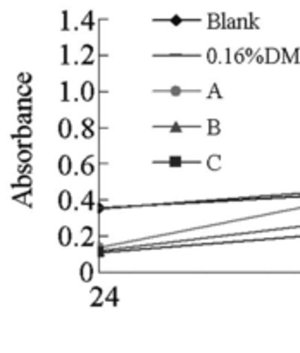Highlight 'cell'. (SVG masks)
<instances>
[{
	"label": "cell",
	"instance_id": "20",
	"mask_svg": "<svg viewBox=\"0 0 300 353\" xmlns=\"http://www.w3.org/2000/svg\"><path fill=\"white\" fill-rule=\"evenodd\" d=\"M161 128H166V130H169L171 133H181L183 130H186V126H178V124H176V126H161Z\"/></svg>",
	"mask_w": 300,
	"mask_h": 353
},
{
	"label": "cell",
	"instance_id": "31",
	"mask_svg": "<svg viewBox=\"0 0 300 353\" xmlns=\"http://www.w3.org/2000/svg\"><path fill=\"white\" fill-rule=\"evenodd\" d=\"M19 123L30 124L31 123V116H30V114H26V116H19Z\"/></svg>",
	"mask_w": 300,
	"mask_h": 353
},
{
	"label": "cell",
	"instance_id": "7",
	"mask_svg": "<svg viewBox=\"0 0 300 353\" xmlns=\"http://www.w3.org/2000/svg\"><path fill=\"white\" fill-rule=\"evenodd\" d=\"M93 157L92 155H88V157L85 159V161H83V164H81V172L85 176H92L93 172H95V165H93Z\"/></svg>",
	"mask_w": 300,
	"mask_h": 353
},
{
	"label": "cell",
	"instance_id": "9",
	"mask_svg": "<svg viewBox=\"0 0 300 353\" xmlns=\"http://www.w3.org/2000/svg\"><path fill=\"white\" fill-rule=\"evenodd\" d=\"M28 186V188H30L31 186V178L28 174H21L19 176V179H17V183H14L12 185V188H19V186Z\"/></svg>",
	"mask_w": 300,
	"mask_h": 353
},
{
	"label": "cell",
	"instance_id": "5",
	"mask_svg": "<svg viewBox=\"0 0 300 353\" xmlns=\"http://www.w3.org/2000/svg\"><path fill=\"white\" fill-rule=\"evenodd\" d=\"M59 172H61L62 176H68L69 172H71V159H69L68 155H62V157L59 159Z\"/></svg>",
	"mask_w": 300,
	"mask_h": 353
},
{
	"label": "cell",
	"instance_id": "21",
	"mask_svg": "<svg viewBox=\"0 0 300 353\" xmlns=\"http://www.w3.org/2000/svg\"><path fill=\"white\" fill-rule=\"evenodd\" d=\"M81 137L85 138V140H90V138L95 137V133H93L92 128H85V130H83V133H81Z\"/></svg>",
	"mask_w": 300,
	"mask_h": 353
},
{
	"label": "cell",
	"instance_id": "19",
	"mask_svg": "<svg viewBox=\"0 0 300 353\" xmlns=\"http://www.w3.org/2000/svg\"><path fill=\"white\" fill-rule=\"evenodd\" d=\"M234 61H237V64H243V61H245L243 48H241V50H238L237 54H234Z\"/></svg>",
	"mask_w": 300,
	"mask_h": 353
},
{
	"label": "cell",
	"instance_id": "1",
	"mask_svg": "<svg viewBox=\"0 0 300 353\" xmlns=\"http://www.w3.org/2000/svg\"><path fill=\"white\" fill-rule=\"evenodd\" d=\"M93 97H95V86L92 85V81H85L81 85V99L85 102H92Z\"/></svg>",
	"mask_w": 300,
	"mask_h": 353
},
{
	"label": "cell",
	"instance_id": "14",
	"mask_svg": "<svg viewBox=\"0 0 300 353\" xmlns=\"http://www.w3.org/2000/svg\"><path fill=\"white\" fill-rule=\"evenodd\" d=\"M207 61H209V64H216L217 52H216V48H214V47H210L209 52H207Z\"/></svg>",
	"mask_w": 300,
	"mask_h": 353
},
{
	"label": "cell",
	"instance_id": "6",
	"mask_svg": "<svg viewBox=\"0 0 300 353\" xmlns=\"http://www.w3.org/2000/svg\"><path fill=\"white\" fill-rule=\"evenodd\" d=\"M59 243H61L62 247H68V245L71 243V230H69L68 226H62L61 231H59Z\"/></svg>",
	"mask_w": 300,
	"mask_h": 353
},
{
	"label": "cell",
	"instance_id": "12",
	"mask_svg": "<svg viewBox=\"0 0 300 353\" xmlns=\"http://www.w3.org/2000/svg\"><path fill=\"white\" fill-rule=\"evenodd\" d=\"M17 161H19V162H30L31 161V152L30 150H23V148H21V152L17 154Z\"/></svg>",
	"mask_w": 300,
	"mask_h": 353
},
{
	"label": "cell",
	"instance_id": "33",
	"mask_svg": "<svg viewBox=\"0 0 300 353\" xmlns=\"http://www.w3.org/2000/svg\"><path fill=\"white\" fill-rule=\"evenodd\" d=\"M169 21H171L172 24H179V23H181V19H179V17H171V19H169Z\"/></svg>",
	"mask_w": 300,
	"mask_h": 353
},
{
	"label": "cell",
	"instance_id": "22",
	"mask_svg": "<svg viewBox=\"0 0 300 353\" xmlns=\"http://www.w3.org/2000/svg\"><path fill=\"white\" fill-rule=\"evenodd\" d=\"M221 131H219V124H210L209 126V134L210 137H217Z\"/></svg>",
	"mask_w": 300,
	"mask_h": 353
},
{
	"label": "cell",
	"instance_id": "17",
	"mask_svg": "<svg viewBox=\"0 0 300 353\" xmlns=\"http://www.w3.org/2000/svg\"><path fill=\"white\" fill-rule=\"evenodd\" d=\"M268 61L269 62L278 61V50H274V48H268Z\"/></svg>",
	"mask_w": 300,
	"mask_h": 353
},
{
	"label": "cell",
	"instance_id": "4",
	"mask_svg": "<svg viewBox=\"0 0 300 353\" xmlns=\"http://www.w3.org/2000/svg\"><path fill=\"white\" fill-rule=\"evenodd\" d=\"M79 276H81V279L85 283H90L93 278V265L90 264V262H85V264L81 265V269H79Z\"/></svg>",
	"mask_w": 300,
	"mask_h": 353
},
{
	"label": "cell",
	"instance_id": "8",
	"mask_svg": "<svg viewBox=\"0 0 300 353\" xmlns=\"http://www.w3.org/2000/svg\"><path fill=\"white\" fill-rule=\"evenodd\" d=\"M207 165H209L210 171H219V169H221V157H219V155H210V157L207 159Z\"/></svg>",
	"mask_w": 300,
	"mask_h": 353
},
{
	"label": "cell",
	"instance_id": "2",
	"mask_svg": "<svg viewBox=\"0 0 300 353\" xmlns=\"http://www.w3.org/2000/svg\"><path fill=\"white\" fill-rule=\"evenodd\" d=\"M59 209L61 210H69L71 209V193L68 190H62L59 193Z\"/></svg>",
	"mask_w": 300,
	"mask_h": 353
},
{
	"label": "cell",
	"instance_id": "26",
	"mask_svg": "<svg viewBox=\"0 0 300 353\" xmlns=\"http://www.w3.org/2000/svg\"><path fill=\"white\" fill-rule=\"evenodd\" d=\"M62 90H64V93H62V102H69V97H68V81L62 83Z\"/></svg>",
	"mask_w": 300,
	"mask_h": 353
},
{
	"label": "cell",
	"instance_id": "3",
	"mask_svg": "<svg viewBox=\"0 0 300 353\" xmlns=\"http://www.w3.org/2000/svg\"><path fill=\"white\" fill-rule=\"evenodd\" d=\"M59 137L64 138V140L71 137V121L68 117L61 119V123H59Z\"/></svg>",
	"mask_w": 300,
	"mask_h": 353
},
{
	"label": "cell",
	"instance_id": "32",
	"mask_svg": "<svg viewBox=\"0 0 300 353\" xmlns=\"http://www.w3.org/2000/svg\"><path fill=\"white\" fill-rule=\"evenodd\" d=\"M31 195V192H28L26 193V195H21V196H14V200H26L28 199V196H30ZM28 205H31V203L30 202H28Z\"/></svg>",
	"mask_w": 300,
	"mask_h": 353
},
{
	"label": "cell",
	"instance_id": "29",
	"mask_svg": "<svg viewBox=\"0 0 300 353\" xmlns=\"http://www.w3.org/2000/svg\"><path fill=\"white\" fill-rule=\"evenodd\" d=\"M217 21H219V17L217 16H214V14H210V28H214V26H219V23H217Z\"/></svg>",
	"mask_w": 300,
	"mask_h": 353
},
{
	"label": "cell",
	"instance_id": "27",
	"mask_svg": "<svg viewBox=\"0 0 300 353\" xmlns=\"http://www.w3.org/2000/svg\"><path fill=\"white\" fill-rule=\"evenodd\" d=\"M62 64H68V45H62Z\"/></svg>",
	"mask_w": 300,
	"mask_h": 353
},
{
	"label": "cell",
	"instance_id": "23",
	"mask_svg": "<svg viewBox=\"0 0 300 353\" xmlns=\"http://www.w3.org/2000/svg\"><path fill=\"white\" fill-rule=\"evenodd\" d=\"M92 293H93V296H95V300H93V305H99V300H100V295H102V290L93 288Z\"/></svg>",
	"mask_w": 300,
	"mask_h": 353
},
{
	"label": "cell",
	"instance_id": "30",
	"mask_svg": "<svg viewBox=\"0 0 300 353\" xmlns=\"http://www.w3.org/2000/svg\"><path fill=\"white\" fill-rule=\"evenodd\" d=\"M116 292H117V290L114 288L112 292L109 293V296H107V299H106V302H114V303H116V299H114V296H116Z\"/></svg>",
	"mask_w": 300,
	"mask_h": 353
},
{
	"label": "cell",
	"instance_id": "10",
	"mask_svg": "<svg viewBox=\"0 0 300 353\" xmlns=\"http://www.w3.org/2000/svg\"><path fill=\"white\" fill-rule=\"evenodd\" d=\"M12 138H31V130L26 126H21L19 131L16 134H12Z\"/></svg>",
	"mask_w": 300,
	"mask_h": 353
},
{
	"label": "cell",
	"instance_id": "28",
	"mask_svg": "<svg viewBox=\"0 0 300 353\" xmlns=\"http://www.w3.org/2000/svg\"><path fill=\"white\" fill-rule=\"evenodd\" d=\"M81 124H83V128H93V124H95V121L90 119V117H85Z\"/></svg>",
	"mask_w": 300,
	"mask_h": 353
},
{
	"label": "cell",
	"instance_id": "24",
	"mask_svg": "<svg viewBox=\"0 0 300 353\" xmlns=\"http://www.w3.org/2000/svg\"><path fill=\"white\" fill-rule=\"evenodd\" d=\"M186 90H183V88H179V86H172L171 90H169V93H171L172 97H179L181 95V93H185Z\"/></svg>",
	"mask_w": 300,
	"mask_h": 353
},
{
	"label": "cell",
	"instance_id": "13",
	"mask_svg": "<svg viewBox=\"0 0 300 353\" xmlns=\"http://www.w3.org/2000/svg\"><path fill=\"white\" fill-rule=\"evenodd\" d=\"M168 165H171V168H179V165L185 164V161H183L181 157H169V161L166 162Z\"/></svg>",
	"mask_w": 300,
	"mask_h": 353
},
{
	"label": "cell",
	"instance_id": "16",
	"mask_svg": "<svg viewBox=\"0 0 300 353\" xmlns=\"http://www.w3.org/2000/svg\"><path fill=\"white\" fill-rule=\"evenodd\" d=\"M17 81L19 83H30L31 81V74L30 72H19V74H17Z\"/></svg>",
	"mask_w": 300,
	"mask_h": 353
},
{
	"label": "cell",
	"instance_id": "25",
	"mask_svg": "<svg viewBox=\"0 0 300 353\" xmlns=\"http://www.w3.org/2000/svg\"><path fill=\"white\" fill-rule=\"evenodd\" d=\"M92 17H93V14H92V12H88V14H86V17H85V19H83V21H81V26H86V28H92V26H93V24H92V23H90V19H92Z\"/></svg>",
	"mask_w": 300,
	"mask_h": 353
},
{
	"label": "cell",
	"instance_id": "11",
	"mask_svg": "<svg viewBox=\"0 0 300 353\" xmlns=\"http://www.w3.org/2000/svg\"><path fill=\"white\" fill-rule=\"evenodd\" d=\"M81 205L83 207H88V209H93V192L86 193L85 199L81 200Z\"/></svg>",
	"mask_w": 300,
	"mask_h": 353
},
{
	"label": "cell",
	"instance_id": "15",
	"mask_svg": "<svg viewBox=\"0 0 300 353\" xmlns=\"http://www.w3.org/2000/svg\"><path fill=\"white\" fill-rule=\"evenodd\" d=\"M17 93H19L21 97H30V93H31V88H30V86L26 85V83H21V85H19V88H17Z\"/></svg>",
	"mask_w": 300,
	"mask_h": 353
},
{
	"label": "cell",
	"instance_id": "18",
	"mask_svg": "<svg viewBox=\"0 0 300 353\" xmlns=\"http://www.w3.org/2000/svg\"><path fill=\"white\" fill-rule=\"evenodd\" d=\"M212 97H217V99H223V95L219 93V88H217V85L214 83L212 88H210V93H209V99H212Z\"/></svg>",
	"mask_w": 300,
	"mask_h": 353
}]
</instances>
